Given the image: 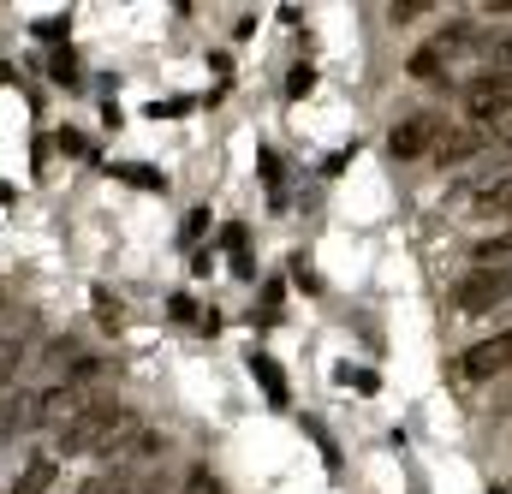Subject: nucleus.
I'll use <instances>...</instances> for the list:
<instances>
[{
	"mask_svg": "<svg viewBox=\"0 0 512 494\" xmlns=\"http://www.w3.org/2000/svg\"><path fill=\"white\" fill-rule=\"evenodd\" d=\"M120 423H126L120 399L96 387V393H90V399L60 423V429H54V453H66V459H72V453H102V447L114 441V429H120Z\"/></svg>",
	"mask_w": 512,
	"mask_h": 494,
	"instance_id": "f257e3e1",
	"label": "nucleus"
},
{
	"mask_svg": "<svg viewBox=\"0 0 512 494\" xmlns=\"http://www.w3.org/2000/svg\"><path fill=\"white\" fill-rule=\"evenodd\" d=\"M501 304H512V268H471L453 286V310L459 316H489Z\"/></svg>",
	"mask_w": 512,
	"mask_h": 494,
	"instance_id": "f03ea898",
	"label": "nucleus"
},
{
	"mask_svg": "<svg viewBox=\"0 0 512 494\" xmlns=\"http://www.w3.org/2000/svg\"><path fill=\"white\" fill-rule=\"evenodd\" d=\"M465 114H471V125L507 120L512 114V72H477L465 84Z\"/></svg>",
	"mask_w": 512,
	"mask_h": 494,
	"instance_id": "7ed1b4c3",
	"label": "nucleus"
},
{
	"mask_svg": "<svg viewBox=\"0 0 512 494\" xmlns=\"http://www.w3.org/2000/svg\"><path fill=\"white\" fill-rule=\"evenodd\" d=\"M441 114H411V120H399L387 131V155L393 161H423V155H435V143H441Z\"/></svg>",
	"mask_w": 512,
	"mask_h": 494,
	"instance_id": "20e7f679",
	"label": "nucleus"
},
{
	"mask_svg": "<svg viewBox=\"0 0 512 494\" xmlns=\"http://www.w3.org/2000/svg\"><path fill=\"white\" fill-rule=\"evenodd\" d=\"M161 447H167V441H161V435H155L149 423H131V417H126V423L114 429V441L102 447V459H108L114 471H126V459H155Z\"/></svg>",
	"mask_w": 512,
	"mask_h": 494,
	"instance_id": "39448f33",
	"label": "nucleus"
},
{
	"mask_svg": "<svg viewBox=\"0 0 512 494\" xmlns=\"http://www.w3.org/2000/svg\"><path fill=\"white\" fill-rule=\"evenodd\" d=\"M512 370V328L495 334V340H477L465 358H459V375L465 381H489V375H507Z\"/></svg>",
	"mask_w": 512,
	"mask_h": 494,
	"instance_id": "423d86ee",
	"label": "nucleus"
},
{
	"mask_svg": "<svg viewBox=\"0 0 512 494\" xmlns=\"http://www.w3.org/2000/svg\"><path fill=\"white\" fill-rule=\"evenodd\" d=\"M483 149H489V125H453V131H441L435 161H441V167H459V161H471V155H483Z\"/></svg>",
	"mask_w": 512,
	"mask_h": 494,
	"instance_id": "0eeeda50",
	"label": "nucleus"
},
{
	"mask_svg": "<svg viewBox=\"0 0 512 494\" xmlns=\"http://www.w3.org/2000/svg\"><path fill=\"white\" fill-rule=\"evenodd\" d=\"M36 423H42V393H12L0 405V435H24Z\"/></svg>",
	"mask_w": 512,
	"mask_h": 494,
	"instance_id": "6e6552de",
	"label": "nucleus"
},
{
	"mask_svg": "<svg viewBox=\"0 0 512 494\" xmlns=\"http://www.w3.org/2000/svg\"><path fill=\"white\" fill-rule=\"evenodd\" d=\"M471 256H477V268H512V233H501V239H483V245H471Z\"/></svg>",
	"mask_w": 512,
	"mask_h": 494,
	"instance_id": "1a4fd4ad",
	"label": "nucleus"
},
{
	"mask_svg": "<svg viewBox=\"0 0 512 494\" xmlns=\"http://www.w3.org/2000/svg\"><path fill=\"white\" fill-rule=\"evenodd\" d=\"M251 375H262V387H268V399H274V405H286V375L274 370V358H268V352H251Z\"/></svg>",
	"mask_w": 512,
	"mask_h": 494,
	"instance_id": "9d476101",
	"label": "nucleus"
},
{
	"mask_svg": "<svg viewBox=\"0 0 512 494\" xmlns=\"http://www.w3.org/2000/svg\"><path fill=\"white\" fill-rule=\"evenodd\" d=\"M441 60H447V48H441V42H423V48L405 60V72H411V78H435V72H441Z\"/></svg>",
	"mask_w": 512,
	"mask_h": 494,
	"instance_id": "9b49d317",
	"label": "nucleus"
},
{
	"mask_svg": "<svg viewBox=\"0 0 512 494\" xmlns=\"http://www.w3.org/2000/svg\"><path fill=\"white\" fill-rule=\"evenodd\" d=\"M48 483H54V459H30L12 494H48Z\"/></svg>",
	"mask_w": 512,
	"mask_h": 494,
	"instance_id": "f8f14e48",
	"label": "nucleus"
},
{
	"mask_svg": "<svg viewBox=\"0 0 512 494\" xmlns=\"http://www.w3.org/2000/svg\"><path fill=\"white\" fill-rule=\"evenodd\" d=\"M477 209H483V215H512V173L507 179H495V185L477 197Z\"/></svg>",
	"mask_w": 512,
	"mask_h": 494,
	"instance_id": "ddd939ff",
	"label": "nucleus"
},
{
	"mask_svg": "<svg viewBox=\"0 0 512 494\" xmlns=\"http://www.w3.org/2000/svg\"><path fill=\"white\" fill-rule=\"evenodd\" d=\"M483 48H489V72H512V30H495Z\"/></svg>",
	"mask_w": 512,
	"mask_h": 494,
	"instance_id": "4468645a",
	"label": "nucleus"
},
{
	"mask_svg": "<svg viewBox=\"0 0 512 494\" xmlns=\"http://www.w3.org/2000/svg\"><path fill=\"white\" fill-rule=\"evenodd\" d=\"M18 364H24V346H18V340H0V393H6V381L18 375Z\"/></svg>",
	"mask_w": 512,
	"mask_h": 494,
	"instance_id": "2eb2a0df",
	"label": "nucleus"
},
{
	"mask_svg": "<svg viewBox=\"0 0 512 494\" xmlns=\"http://www.w3.org/2000/svg\"><path fill=\"white\" fill-rule=\"evenodd\" d=\"M423 12H429V0H393L387 6V24H417Z\"/></svg>",
	"mask_w": 512,
	"mask_h": 494,
	"instance_id": "dca6fc26",
	"label": "nucleus"
},
{
	"mask_svg": "<svg viewBox=\"0 0 512 494\" xmlns=\"http://www.w3.org/2000/svg\"><path fill=\"white\" fill-rule=\"evenodd\" d=\"M179 494H221V483H215V471H209V465H197V471L185 477V489H179Z\"/></svg>",
	"mask_w": 512,
	"mask_h": 494,
	"instance_id": "f3484780",
	"label": "nucleus"
},
{
	"mask_svg": "<svg viewBox=\"0 0 512 494\" xmlns=\"http://www.w3.org/2000/svg\"><path fill=\"white\" fill-rule=\"evenodd\" d=\"M310 84H316V72H310V66H292V78H286V96L298 102V96H310Z\"/></svg>",
	"mask_w": 512,
	"mask_h": 494,
	"instance_id": "a211bd4d",
	"label": "nucleus"
},
{
	"mask_svg": "<svg viewBox=\"0 0 512 494\" xmlns=\"http://www.w3.org/2000/svg\"><path fill=\"white\" fill-rule=\"evenodd\" d=\"M340 381H352V387H364V393H370V387H376V375H370V370H352V364H346V370H340Z\"/></svg>",
	"mask_w": 512,
	"mask_h": 494,
	"instance_id": "6ab92c4d",
	"label": "nucleus"
},
{
	"mask_svg": "<svg viewBox=\"0 0 512 494\" xmlns=\"http://www.w3.org/2000/svg\"><path fill=\"white\" fill-rule=\"evenodd\" d=\"M54 78H66V84L78 78V66H72V54H54Z\"/></svg>",
	"mask_w": 512,
	"mask_h": 494,
	"instance_id": "aec40b11",
	"label": "nucleus"
},
{
	"mask_svg": "<svg viewBox=\"0 0 512 494\" xmlns=\"http://www.w3.org/2000/svg\"><path fill=\"white\" fill-rule=\"evenodd\" d=\"M0 310H6V292H0Z\"/></svg>",
	"mask_w": 512,
	"mask_h": 494,
	"instance_id": "412c9836",
	"label": "nucleus"
},
{
	"mask_svg": "<svg viewBox=\"0 0 512 494\" xmlns=\"http://www.w3.org/2000/svg\"><path fill=\"white\" fill-rule=\"evenodd\" d=\"M501 405H512V393H507V399H501Z\"/></svg>",
	"mask_w": 512,
	"mask_h": 494,
	"instance_id": "4be33fe9",
	"label": "nucleus"
}]
</instances>
